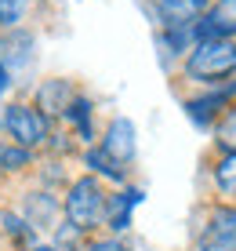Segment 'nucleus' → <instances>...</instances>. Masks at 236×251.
<instances>
[{
	"mask_svg": "<svg viewBox=\"0 0 236 251\" xmlns=\"http://www.w3.org/2000/svg\"><path fill=\"white\" fill-rule=\"evenodd\" d=\"M182 76L207 84V88H218L222 80L236 76V40L211 37V40L193 44V51L182 58Z\"/></svg>",
	"mask_w": 236,
	"mask_h": 251,
	"instance_id": "nucleus-1",
	"label": "nucleus"
},
{
	"mask_svg": "<svg viewBox=\"0 0 236 251\" xmlns=\"http://www.w3.org/2000/svg\"><path fill=\"white\" fill-rule=\"evenodd\" d=\"M106 201L109 193L102 189V182L94 175H80L73 178L66 189V201H62V215L69 226H76L80 233H91L106 222Z\"/></svg>",
	"mask_w": 236,
	"mask_h": 251,
	"instance_id": "nucleus-2",
	"label": "nucleus"
},
{
	"mask_svg": "<svg viewBox=\"0 0 236 251\" xmlns=\"http://www.w3.org/2000/svg\"><path fill=\"white\" fill-rule=\"evenodd\" d=\"M0 124H4L7 135H11V142L22 146V150H37V146H44L51 138V120L44 117L37 106H25V102L4 106Z\"/></svg>",
	"mask_w": 236,
	"mask_h": 251,
	"instance_id": "nucleus-3",
	"label": "nucleus"
},
{
	"mask_svg": "<svg viewBox=\"0 0 236 251\" xmlns=\"http://www.w3.org/2000/svg\"><path fill=\"white\" fill-rule=\"evenodd\" d=\"M196 251H236V207L218 204L196 237Z\"/></svg>",
	"mask_w": 236,
	"mask_h": 251,
	"instance_id": "nucleus-4",
	"label": "nucleus"
},
{
	"mask_svg": "<svg viewBox=\"0 0 236 251\" xmlns=\"http://www.w3.org/2000/svg\"><path fill=\"white\" fill-rule=\"evenodd\" d=\"M211 37H225L236 40V0H211L207 15L200 22H193V40H211Z\"/></svg>",
	"mask_w": 236,
	"mask_h": 251,
	"instance_id": "nucleus-5",
	"label": "nucleus"
},
{
	"mask_svg": "<svg viewBox=\"0 0 236 251\" xmlns=\"http://www.w3.org/2000/svg\"><path fill=\"white\" fill-rule=\"evenodd\" d=\"M236 91V76L225 88H214V91H207V95H196V99H189L186 102V113L193 124L200 127H211L218 117H225V109H229V95Z\"/></svg>",
	"mask_w": 236,
	"mask_h": 251,
	"instance_id": "nucleus-6",
	"label": "nucleus"
},
{
	"mask_svg": "<svg viewBox=\"0 0 236 251\" xmlns=\"http://www.w3.org/2000/svg\"><path fill=\"white\" fill-rule=\"evenodd\" d=\"M156 19L164 22V29H182V25H193L207 15L211 0H153Z\"/></svg>",
	"mask_w": 236,
	"mask_h": 251,
	"instance_id": "nucleus-7",
	"label": "nucleus"
},
{
	"mask_svg": "<svg viewBox=\"0 0 236 251\" xmlns=\"http://www.w3.org/2000/svg\"><path fill=\"white\" fill-rule=\"evenodd\" d=\"M98 146L120 164V168H131V160H135V124H131L127 117H113Z\"/></svg>",
	"mask_w": 236,
	"mask_h": 251,
	"instance_id": "nucleus-8",
	"label": "nucleus"
},
{
	"mask_svg": "<svg viewBox=\"0 0 236 251\" xmlns=\"http://www.w3.org/2000/svg\"><path fill=\"white\" fill-rule=\"evenodd\" d=\"M73 102H76V88H73L69 80H62V76H55V80H44L40 88H37V109H40L47 120L66 117Z\"/></svg>",
	"mask_w": 236,
	"mask_h": 251,
	"instance_id": "nucleus-9",
	"label": "nucleus"
},
{
	"mask_svg": "<svg viewBox=\"0 0 236 251\" xmlns=\"http://www.w3.org/2000/svg\"><path fill=\"white\" fill-rule=\"evenodd\" d=\"M214 197L222 207H236V153H222L211 168Z\"/></svg>",
	"mask_w": 236,
	"mask_h": 251,
	"instance_id": "nucleus-10",
	"label": "nucleus"
},
{
	"mask_svg": "<svg viewBox=\"0 0 236 251\" xmlns=\"http://www.w3.org/2000/svg\"><path fill=\"white\" fill-rule=\"evenodd\" d=\"M58 211H62V204H58L51 193H33L29 201H25V211H22V219L29 222L33 229H55V219H58Z\"/></svg>",
	"mask_w": 236,
	"mask_h": 251,
	"instance_id": "nucleus-11",
	"label": "nucleus"
},
{
	"mask_svg": "<svg viewBox=\"0 0 236 251\" xmlns=\"http://www.w3.org/2000/svg\"><path fill=\"white\" fill-rule=\"evenodd\" d=\"M142 201V189H124V193H113L106 201V226L113 233H124L131 226V207Z\"/></svg>",
	"mask_w": 236,
	"mask_h": 251,
	"instance_id": "nucleus-12",
	"label": "nucleus"
},
{
	"mask_svg": "<svg viewBox=\"0 0 236 251\" xmlns=\"http://www.w3.org/2000/svg\"><path fill=\"white\" fill-rule=\"evenodd\" d=\"M84 164L91 168V175H94V178L106 175V178H113V182H124V178H127V168H120V164L113 160L109 153L102 150V146H91V150L84 153Z\"/></svg>",
	"mask_w": 236,
	"mask_h": 251,
	"instance_id": "nucleus-13",
	"label": "nucleus"
},
{
	"mask_svg": "<svg viewBox=\"0 0 236 251\" xmlns=\"http://www.w3.org/2000/svg\"><path fill=\"white\" fill-rule=\"evenodd\" d=\"M33 164V150H22L15 142H0V171L4 175H19Z\"/></svg>",
	"mask_w": 236,
	"mask_h": 251,
	"instance_id": "nucleus-14",
	"label": "nucleus"
},
{
	"mask_svg": "<svg viewBox=\"0 0 236 251\" xmlns=\"http://www.w3.org/2000/svg\"><path fill=\"white\" fill-rule=\"evenodd\" d=\"M91 102L84 99V95H76V102L69 106V113H66V120H73V127L80 131V138L84 142H94V127H91Z\"/></svg>",
	"mask_w": 236,
	"mask_h": 251,
	"instance_id": "nucleus-15",
	"label": "nucleus"
},
{
	"mask_svg": "<svg viewBox=\"0 0 236 251\" xmlns=\"http://www.w3.org/2000/svg\"><path fill=\"white\" fill-rule=\"evenodd\" d=\"M214 138H218V146H222L225 153H236V109H229V113L218 120Z\"/></svg>",
	"mask_w": 236,
	"mask_h": 251,
	"instance_id": "nucleus-16",
	"label": "nucleus"
},
{
	"mask_svg": "<svg viewBox=\"0 0 236 251\" xmlns=\"http://www.w3.org/2000/svg\"><path fill=\"white\" fill-rule=\"evenodd\" d=\"M29 0H0V29H15L25 19Z\"/></svg>",
	"mask_w": 236,
	"mask_h": 251,
	"instance_id": "nucleus-17",
	"label": "nucleus"
},
{
	"mask_svg": "<svg viewBox=\"0 0 236 251\" xmlns=\"http://www.w3.org/2000/svg\"><path fill=\"white\" fill-rule=\"evenodd\" d=\"M80 240H84V233L76 226H69V222H62V226L55 229V248L58 251H76V248H80Z\"/></svg>",
	"mask_w": 236,
	"mask_h": 251,
	"instance_id": "nucleus-18",
	"label": "nucleus"
},
{
	"mask_svg": "<svg viewBox=\"0 0 236 251\" xmlns=\"http://www.w3.org/2000/svg\"><path fill=\"white\" fill-rule=\"evenodd\" d=\"M84 251H127V248L120 244L117 237H94V240H87Z\"/></svg>",
	"mask_w": 236,
	"mask_h": 251,
	"instance_id": "nucleus-19",
	"label": "nucleus"
},
{
	"mask_svg": "<svg viewBox=\"0 0 236 251\" xmlns=\"http://www.w3.org/2000/svg\"><path fill=\"white\" fill-rule=\"evenodd\" d=\"M7 84H11V69H7L4 62H0V95L7 91Z\"/></svg>",
	"mask_w": 236,
	"mask_h": 251,
	"instance_id": "nucleus-20",
	"label": "nucleus"
},
{
	"mask_svg": "<svg viewBox=\"0 0 236 251\" xmlns=\"http://www.w3.org/2000/svg\"><path fill=\"white\" fill-rule=\"evenodd\" d=\"M29 251H58V248H51V244H33Z\"/></svg>",
	"mask_w": 236,
	"mask_h": 251,
	"instance_id": "nucleus-21",
	"label": "nucleus"
}]
</instances>
